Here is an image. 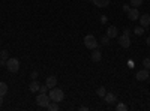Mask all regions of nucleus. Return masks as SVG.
<instances>
[{
	"instance_id": "dca6fc26",
	"label": "nucleus",
	"mask_w": 150,
	"mask_h": 111,
	"mask_svg": "<svg viewBox=\"0 0 150 111\" xmlns=\"http://www.w3.org/2000/svg\"><path fill=\"white\" fill-rule=\"evenodd\" d=\"M8 93V84L6 83H0V96H5Z\"/></svg>"
},
{
	"instance_id": "c85d7f7f",
	"label": "nucleus",
	"mask_w": 150,
	"mask_h": 111,
	"mask_svg": "<svg viewBox=\"0 0 150 111\" xmlns=\"http://www.w3.org/2000/svg\"><path fill=\"white\" fill-rule=\"evenodd\" d=\"M146 44H147V45H150V38H147V39H146Z\"/></svg>"
},
{
	"instance_id": "1a4fd4ad",
	"label": "nucleus",
	"mask_w": 150,
	"mask_h": 111,
	"mask_svg": "<svg viewBox=\"0 0 150 111\" xmlns=\"http://www.w3.org/2000/svg\"><path fill=\"white\" fill-rule=\"evenodd\" d=\"M45 84L48 86V89H53V87H56V86H57V78L54 75H50V77H47Z\"/></svg>"
},
{
	"instance_id": "ddd939ff",
	"label": "nucleus",
	"mask_w": 150,
	"mask_h": 111,
	"mask_svg": "<svg viewBox=\"0 0 150 111\" xmlns=\"http://www.w3.org/2000/svg\"><path fill=\"white\" fill-rule=\"evenodd\" d=\"M111 0H93V5H96L98 8H107Z\"/></svg>"
},
{
	"instance_id": "f03ea898",
	"label": "nucleus",
	"mask_w": 150,
	"mask_h": 111,
	"mask_svg": "<svg viewBox=\"0 0 150 111\" xmlns=\"http://www.w3.org/2000/svg\"><path fill=\"white\" fill-rule=\"evenodd\" d=\"M6 68H8V71L12 72V74L18 72V71H20V60L15 59V57H9V59L6 60Z\"/></svg>"
},
{
	"instance_id": "f3484780",
	"label": "nucleus",
	"mask_w": 150,
	"mask_h": 111,
	"mask_svg": "<svg viewBox=\"0 0 150 111\" xmlns=\"http://www.w3.org/2000/svg\"><path fill=\"white\" fill-rule=\"evenodd\" d=\"M0 59L6 62V60L9 59V51H8V50H3V51H0Z\"/></svg>"
},
{
	"instance_id": "f257e3e1",
	"label": "nucleus",
	"mask_w": 150,
	"mask_h": 111,
	"mask_svg": "<svg viewBox=\"0 0 150 111\" xmlns=\"http://www.w3.org/2000/svg\"><path fill=\"white\" fill-rule=\"evenodd\" d=\"M50 99H51L53 102H62V101H63L65 99V93H63V90H62V89H50Z\"/></svg>"
},
{
	"instance_id": "393cba45",
	"label": "nucleus",
	"mask_w": 150,
	"mask_h": 111,
	"mask_svg": "<svg viewBox=\"0 0 150 111\" xmlns=\"http://www.w3.org/2000/svg\"><path fill=\"white\" fill-rule=\"evenodd\" d=\"M129 9H131V6H129V5H123V11H125V12H128Z\"/></svg>"
},
{
	"instance_id": "4be33fe9",
	"label": "nucleus",
	"mask_w": 150,
	"mask_h": 111,
	"mask_svg": "<svg viewBox=\"0 0 150 111\" xmlns=\"http://www.w3.org/2000/svg\"><path fill=\"white\" fill-rule=\"evenodd\" d=\"M116 110H117V111H126V110H128V105H125V104H117Z\"/></svg>"
},
{
	"instance_id": "423d86ee",
	"label": "nucleus",
	"mask_w": 150,
	"mask_h": 111,
	"mask_svg": "<svg viewBox=\"0 0 150 111\" xmlns=\"http://www.w3.org/2000/svg\"><path fill=\"white\" fill-rule=\"evenodd\" d=\"M128 18L131 20V21H135V20H138L140 18V12H138V8H131L128 12Z\"/></svg>"
},
{
	"instance_id": "0eeeda50",
	"label": "nucleus",
	"mask_w": 150,
	"mask_h": 111,
	"mask_svg": "<svg viewBox=\"0 0 150 111\" xmlns=\"http://www.w3.org/2000/svg\"><path fill=\"white\" fill-rule=\"evenodd\" d=\"M119 45L123 47V48H129V47H131V39H129V36H126V35L119 36Z\"/></svg>"
},
{
	"instance_id": "9b49d317",
	"label": "nucleus",
	"mask_w": 150,
	"mask_h": 111,
	"mask_svg": "<svg viewBox=\"0 0 150 111\" xmlns=\"http://www.w3.org/2000/svg\"><path fill=\"white\" fill-rule=\"evenodd\" d=\"M117 35H119V32H117V27L116 26H110L107 29V36H108V38H116Z\"/></svg>"
},
{
	"instance_id": "4468645a",
	"label": "nucleus",
	"mask_w": 150,
	"mask_h": 111,
	"mask_svg": "<svg viewBox=\"0 0 150 111\" xmlns=\"http://www.w3.org/2000/svg\"><path fill=\"white\" fill-rule=\"evenodd\" d=\"M39 87H41V84L38 83L36 80H33V81L29 84V89H30V92H38V90H39Z\"/></svg>"
},
{
	"instance_id": "a878e982",
	"label": "nucleus",
	"mask_w": 150,
	"mask_h": 111,
	"mask_svg": "<svg viewBox=\"0 0 150 111\" xmlns=\"http://www.w3.org/2000/svg\"><path fill=\"white\" fill-rule=\"evenodd\" d=\"M123 35H126V36H131V30H129V29H125Z\"/></svg>"
},
{
	"instance_id": "20e7f679",
	"label": "nucleus",
	"mask_w": 150,
	"mask_h": 111,
	"mask_svg": "<svg viewBox=\"0 0 150 111\" xmlns=\"http://www.w3.org/2000/svg\"><path fill=\"white\" fill-rule=\"evenodd\" d=\"M36 102H38V105H39V107L47 108V105L51 102V99H50V95H47V93H39V95H38V98H36Z\"/></svg>"
},
{
	"instance_id": "9d476101",
	"label": "nucleus",
	"mask_w": 150,
	"mask_h": 111,
	"mask_svg": "<svg viewBox=\"0 0 150 111\" xmlns=\"http://www.w3.org/2000/svg\"><path fill=\"white\" fill-rule=\"evenodd\" d=\"M104 99H105V102L107 104H114L116 101H117V96L114 95V93H105V96H104Z\"/></svg>"
},
{
	"instance_id": "f8f14e48",
	"label": "nucleus",
	"mask_w": 150,
	"mask_h": 111,
	"mask_svg": "<svg viewBox=\"0 0 150 111\" xmlns=\"http://www.w3.org/2000/svg\"><path fill=\"white\" fill-rule=\"evenodd\" d=\"M101 59H102V53L99 51L98 48H95L93 53H92V60L93 62H101Z\"/></svg>"
},
{
	"instance_id": "b1692460",
	"label": "nucleus",
	"mask_w": 150,
	"mask_h": 111,
	"mask_svg": "<svg viewBox=\"0 0 150 111\" xmlns=\"http://www.w3.org/2000/svg\"><path fill=\"white\" fill-rule=\"evenodd\" d=\"M50 89H48V86L47 84H44V86H41V87H39V93H47Z\"/></svg>"
},
{
	"instance_id": "6e6552de",
	"label": "nucleus",
	"mask_w": 150,
	"mask_h": 111,
	"mask_svg": "<svg viewBox=\"0 0 150 111\" xmlns=\"http://www.w3.org/2000/svg\"><path fill=\"white\" fill-rule=\"evenodd\" d=\"M140 23H141V26L143 27H149L150 26V15L147 14V12H146V14H143V15H140Z\"/></svg>"
},
{
	"instance_id": "cd10ccee",
	"label": "nucleus",
	"mask_w": 150,
	"mask_h": 111,
	"mask_svg": "<svg viewBox=\"0 0 150 111\" xmlns=\"http://www.w3.org/2000/svg\"><path fill=\"white\" fill-rule=\"evenodd\" d=\"M3 105V96H0V107Z\"/></svg>"
},
{
	"instance_id": "5701e85b",
	"label": "nucleus",
	"mask_w": 150,
	"mask_h": 111,
	"mask_svg": "<svg viewBox=\"0 0 150 111\" xmlns=\"http://www.w3.org/2000/svg\"><path fill=\"white\" fill-rule=\"evenodd\" d=\"M110 41H111V38H108L107 35L104 36V38H101V44H102V45H108V44H110Z\"/></svg>"
},
{
	"instance_id": "a211bd4d",
	"label": "nucleus",
	"mask_w": 150,
	"mask_h": 111,
	"mask_svg": "<svg viewBox=\"0 0 150 111\" xmlns=\"http://www.w3.org/2000/svg\"><path fill=\"white\" fill-rule=\"evenodd\" d=\"M105 93H107L105 87H99V89L96 90V95H98L99 98H104V96H105Z\"/></svg>"
},
{
	"instance_id": "aec40b11",
	"label": "nucleus",
	"mask_w": 150,
	"mask_h": 111,
	"mask_svg": "<svg viewBox=\"0 0 150 111\" xmlns=\"http://www.w3.org/2000/svg\"><path fill=\"white\" fill-rule=\"evenodd\" d=\"M129 5H132V8H138V6L143 5V0H131Z\"/></svg>"
},
{
	"instance_id": "7ed1b4c3",
	"label": "nucleus",
	"mask_w": 150,
	"mask_h": 111,
	"mask_svg": "<svg viewBox=\"0 0 150 111\" xmlns=\"http://www.w3.org/2000/svg\"><path fill=\"white\" fill-rule=\"evenodd\" d=\"M84 45H86V48H89V50H95V48H98V41L93 35H87L84 38Z\"/></svg>"
},
{
	"instance_id": "412c9836",
	"label": "nucleus",
	"mask_w": 150,
	"mask_h": 111,
	"mask_svg": "<svg viewBox=\"0 0 150 111\" xmlns=\"http://www.w3.org/2000/svg\"><path fill=\"white\" fill-rule=\"evenodd\" d=\"M143 66H144L146 69H150V57H146V59L143 60Z\"/></svg>"
},
{
	"instance_id": "2eb2a0df",
	"label": "nucleus",
	"mask_w": 150,
	"mask_h": 111,
	"mask_svg": "<svg viewBox=\"0 0 150 111\" xmlns=\"http://www.w3.org/2000/svg\"><path fill=\"white\" fill-rule=\"evenodd\" d=\"M47 110H48V111H57V110H59V104L51 101V102L47 105Z\"/></svg>"
},
{
	"instance_id": "bb28decb",
	"label": "nucleus",
	"mask_w": 150,
	"mask_h": 111,
	"mask_svg": "<svg viewBox=\"0 0 150 111\" xmlns=\"http://www.w3.org/2000/svg\"><path fill=\"white\" fill-rule=\"evenodd\" d=\"M36 77H38V72H32V78L36 80Z\"/></svg>"
},
{
	"instance_id": "39448f33",
	"label": "nucleus",
	"mask_w": 150,
	"mask_h": 111,
	"mask_svg": "<svg viewBox=\"0 0 150 111\" xmlns=\"http://www.w3.org/2000/svg\"><path fill=\"white\" fill-rule=\"evenodd\" d=\"M149 69H141V71H138L137 72V75H135V78L138 80V81H146V80H149Z\"/></svg>"
},
{
	"instance_id": "6ab92c4d",
	"label": "nucleus",
	"mask_w": 150,
	"mask_h": 111,
	"mask_svg": "<svg viewBox=\"0 0 150 111\" xmlns=\"http://www.w3.org/2000/svg\"><path fill=\"white\" fill-rule=\"evenodd\" d=\"M134 33H135L137 36H141V35L144 33V27H143V26H140V27H135V29H134Z\"/></svg>"
}]
</instances>
